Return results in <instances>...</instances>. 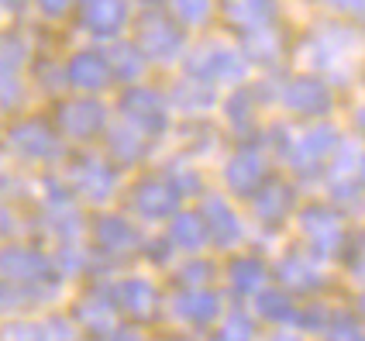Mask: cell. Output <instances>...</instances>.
<instances>
[{"mask_svg":"<svg viewBox=\"0 0 365 341\" xmlns=\"http://www.w3.org/2000/svg\"><path fill=\"white\" fill-rule=\"evenodd\" d=\"M304 231L307 238H314L317 245H331V241L341 238V228H338V218L327 210V207H314L304 214Z\"/></svg>","mask_w":365,"mask_h":341,"instance_id":"3957f363","label":"cell"},{"mask_svg":"<svg viewBox=\"0 0 365 341\" xmlns=\"http://www.w3.org/2000/svg\"><path fill=\"white\" fill-rule=\"evenodd\" d=\"M262 200H265L262 203V214L276 218V214H286V210H289L293 193H289V186H283V183H269V190H265Z\"/></svg>","mask_w":365,"mask_h":341,"instance_id":"5b68a950","label":"cell"},{"mask_svg":"<svg viewBox=\"0 0 365 341\" xmlns=\"http://www.w3.org/2000/svg\"><path fill=\"white\" fill-rule=\"evenodd\" d=\"M283 103L297 114L307 118H321L331 111V93L321 80H310V76H297L283 86Z\"/></svg>","mask_w":365,"mask_h":341,"instance_id":"6da1fadb","label":"cell"},{"mask_svg":"<svg viewBox=\"0 0 365 341\" xmlns=\"http://www.w3.org/2000/svg\"><path fill=\"white\" fill-rule=\"evenodd\" d=\"M334 148H338V135H334V128L317 124V128H310V135L300 138L297 152H293V162H297L300 169H307V166H317L321 159H327Z\"/></svg>","mask_w":365,"mask_h":341,"instance_id":"7a4b0ae2","label":"cell"},{"mask_svg":"<svg viewBox=\"0 0 365 341\" xmlns=\"http://www.w3.org/2000/svg\"><path fill=\"white\" fill-rule=\"evenodd\" d=\"M272 0H231V18L242 28H262L272 21Z\"/></svg>","mask_w":365,"mask_h":341,"instance_id":"277c9868","label":"cell"},{"mask_svg":"<svg viewBox=\"0 0 365 341\" xmlns=\"http://www.w3.org/2000/svg\"><path fill=\"white\" fill-rule=\"evenodd\" d=\"M359 169H362V180H365V156H362V166H359Z\"/></svg>","mask_w":365,"mask_h":341,"instance_id":"ba28073f","label":"cell"},{"mask_svg":"<svg viewBox=\"0 0 365 341\" xmlns=\"http://www.w3.org/2000/svg\"><path fill=\"white\" fill-rule=\"evenodd\" d=\"M362 80H365V76H362Z\"/></svg>","mask_w":365,"mask_h":341,"instance_id":"9c48e42d","label":"cell"},{"mask_svg":"<svg viewBox=\"0 0 365 341\" xmlns=\"http://www.w3.org/2000/svg\"><path fill=\"white\" fill-rule=\"evenodd\" d=\"M334 11H348V14H365V0H327Z\"/></svg>","mask_w":365,"mask_h":341,"instance_id":"8992f818","label":"cell"},{"mask_svg":"<svg viewBox=\"0 0 365 341\" xmlns=\"http://www.w3.org/2000/svg\"><path fill=\"white\" fill-rule=\"evenodd\" d=\"M359 124H362V131H365V111H359Z\"/></svg>","mask_w":365,"mask_h":341,"instance_id":"52a82bcc","label":"cell"}]
</instances>
